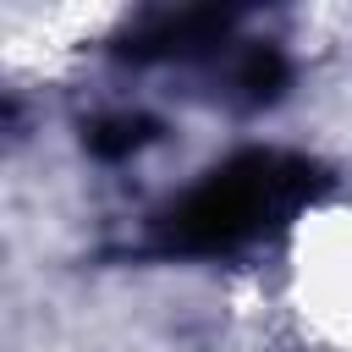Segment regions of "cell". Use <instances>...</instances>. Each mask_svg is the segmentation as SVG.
<instances>
[{
	"mask_svg": "<svg viewBox=\"0 0 352 352\" xmlns=\"http://www.w3.org/2000/svg\"><path fill=\"white\" fill-rule=\"evenodd\" d=\"M308 187H314V170L302 160H286V154L231 160L226 170H214L204 187H192L170 209L165 236L170 248H231L253 236L264 220L286 214Z\"/></svg>",
	"mask_w": 352,
	"mask_h": 352,
	"instance_id": "cell-1",
	"label": "cell"
}]
</instances>
